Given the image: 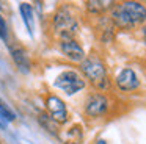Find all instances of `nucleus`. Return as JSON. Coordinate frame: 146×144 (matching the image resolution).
I'll list each match as a JSON object with an SVG mask.
<instances>
[{
  "label": "nucleus",
  "mask_w": 146,
  "mask_h": 144,
  "mask_svg": "<svg viewBox=\"0 0 146 144\" xmlns=\"http://www.w3.org/2000/svg\"><path fill=\"white\" fill-rule=\"evenodd\" d=\"M110 22L119 30H133L146 22V5L141 2H119L110 9Z\"/></svg>",
  "instance_id": "nucleus-1"
},
{
  "label": "nucleus",
  "mask_w": 146,
  "mask_h": 144,
  "mask_svg": "<svg viewBox=\"0 0 146 144\" xmlns=\"http://www.w3.org/2000/svg\"><path fill=\"white\" fill-rule=\"evenodd\" d=\"M80 72L83 74V77L96 86L99 91H104L108 88L110 80H108L107 67H105L104 61L96 55H88L85 56L82 63H80Z\"/></svg>",
  "instance_id": "nucleus-2"
},
{
  "label": "nucleus",
  "mask_w": 146,
  "mask_h": 144,
  "mask_svg": "<svg viewBox=\"0 0 146 144\" xmlns=\"http://www.w3.org/2000/svg\"><path fill=\"white\" fill-rule=\"evenodd\" d=\"M54 30L55 33L60 34L61 39H68V38H74V34L79 30V24L77 19L72 13L69 11L68 6H60L57 13L54 14Z\"/></svg>",
  "instance_id": "nucleus-3"
},
{
  "label": "nucleus",
  "mask_w": 146,
  "mask_h": 144,
  "mask_svg": "<svg viewBox=\"0 0 146 144\" xmlns=\"http://www.w3.org/2000/svg\"><path fill=\"white\" fill-rule=\"evenodd\" d=\"M54 85L55 88L61 89L68 96H72V94L82 91L86 86V80L77 71H64L55 78Z\"/></svg>",
  "instance_id": "nucleus-4"
},
{
  "label": "nucleus",
  "mask_w": 146,
  "mask_h": 144,
  "mask_svg": "<svg viewBox=\"0 0 146 144\" xmlns=\"http://www.w3.org/2000/svg\"><path fill=\"white\" fill-rule=\"evenodd\" d=\"M110 108V100L102 92H91L85 100V114L88 118H101Z\"/></svg>",
  "instance_id": "nucleus-5"
},
{
  "label": "nucleus",
  "mask_w": 146,
  "mask_h": 144,
  "mask_svg": "<svg viewBox=\"0 0 146 144\" xmlns=\"http://www.w3.org/2000/svg\"><path fill=\"white\" fill-rule=\"evenodd\" d=\"M115 83H116L118 89L123 91V92H132V91L138 89L140 88V80L138 75L135 74V71L130 67H124L119 71V74L115 78Z\"/></svg>",
  "instance_id": "nucleus-6"
},
{
  "label": "nucleus",
  "mask_w": 146,
  "mask_h": 144,
  "mask_svg": "<svg viewBox=\"0 0 146 144\" xmlns=\"http://www.w3.org/2000/svg\"><path fill=\"white\" fill-rule=\"evenodd\" d=\"M46 106H47L49 116L54 119L57 124H64L68 122V110L64 102L57 96H49L46 99Z\"/></svg>",
  "instance_id": "nucleus-7"
},
{
  "label": "nucleus",
  "mask_w": 146,
  "mask_h": 144,
  "mask_svg": "<svg viewBox=\"0 0 146 144\" xmlns=\"http://www.w3.org/2000/svg\"><path fill=\"white\" fill-rule=\"evenodd\" d=\"M60 50L68 59L76 63H82L85 59V50L82 49L79 42L74 38H68V39H60Z\"/></svg>",
  "instance_id": "nucleus-8"
},
{
  "label": "nucleus",
  "mask_w": 146,
  "mask_h": 144,
  "mask_svg": "<svg viewBox=\"0 0 146 144\" xmlns=\"http://www.w3.org/2000/svg\"><path fill=\"white\" fill-rule=\"evenodd\" d=\"M10 53H11L13 61L19 67V71L24 72V74H29L30 72V58L25 50L19 46H10Z\"/></svg>",
  "instance_id": "nucleus-9"
},
{
  "label": "nucleus",
  "mask_w": 146,
  "mask_h": 144,
  "mask_svg": "<svg viewBox=\"0 0 146 144\" xmlns=\"http://www.w3.org/2000/svg\"><path fill=\"white\" fill-rule=\"evenodd\" d=\"M115 5V2H107V0H90V2L85 3L86 9H88L91 14H102V13L111 9Z\"/></svg>",
  "instance_id": "nucleus-10"
},
{
  "label": "nucleus",
  "mask_w": 146,
  "mask_h": 144,
  "mask_svg": "<svg viewBox=\"0 0 146 144\" xmlns=\"http://www.w3.org/2000/svg\"><path fill=\"white\" fill-rule=\"evenodd\" d=\"M19 11H21V16H22L25 25H27V30L32 33L33 31V13H32V6H30V3H21Z\"/></svg>",
  "instance_id": "nucleus-11"
},
{
  "label": "nucleus",
  "mask_w": 146,
  "mask_h": 144,
  "mask_svg": "<svg viewBox=\"0 0 146 144\" xmlns=\"http://www.w3.org/2000/svg\"><path fill=\"white\" fill-rule=\"evenodd\" d=\"M38 121H39V124L44 127L46 131H50L52 135H58V125H60V124H57V122H55L49 114H44V113L39 114Z\"/></svg>",
  "instance_id": "nucleus-12"
},
{
  "label": "nucleus",
  "mask_w": 146,
  "mask_h": 144,
  "mask_svg": "<svg viewBox=\"0 0 146 144\" xmlns=\"http://www.w3.org/2000/svg\"><path fill=\"white\" fill-rule=\"evenodd\" d=\"M83 139V133H82V128L79 125H74L72 128H69L68 131V144H82Z\"/></svg>",
  "instance_id": "nucleus-13"
},
{
  "label": "nucleus",
  "mask_w": 146,
  "mask_h": 144,
  "mask_svg": "<svg viewBox=\"0 0 146 144\" xmlns=\"http://www.w3.org/2000/svg\"><path fill=\"white\" fill-rule=\"evenodd\" d=\"M0 118L7 119V121H14L16 119V116H14V113L11 111L10 108H8L7 105H5L2 100H0Z\"/></svg>",
  "instance_id": "nucleus-14"
},
{
  "label": "nucleus",
  "mask_w": 146,
  "mask_h": 144,
  "mask_svg": "<svg viewBox=\"0 0 146 144\" xmlns=\"http://www.w3.org/2000/svg\"><path fill=\"white\" fill-rule=\"evenodd\" d=\"M0 38L3 41L8 39V27H7V22H5L2 13H0Z\"/></svg>",
  "instance_id": "nucleus-15"
}]
</instances>
